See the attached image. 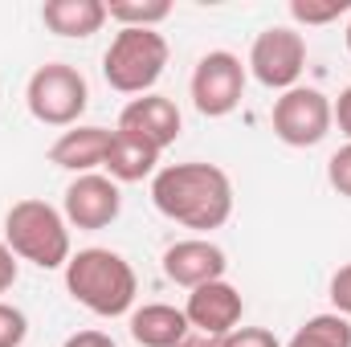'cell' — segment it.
<instances>
[{
    "mask_svg": "<svg viewBox=\"0 0 351 347\" xmlns=\"http://www.w3.org/2000/svg\"><path fill=\"white\" fill-rule=\"evenodd\" d=\"M152 204L184 229L208 233L233 217V180L217 164H168L152 176Z\"/></svg>",
    "mask_w": 351,
    "mask_h": 347,
    "instance_id": "cell-1",
    "label": "cell"
},
{
    "mask_svg": "<svg viewBox=\"0 0 351 347\" xmlns=\"http://www.w3.org/2000/svg\"><path fill=\"white\" fill-rule=\"evenodd\" d=\"M66 290L74 294V302H82L90 315L98 319H119L135 307L139 294V278L131 270V261L114 250H78L66 261Z\"/></svg>",
    "mask_w": 351,
    "mask_h": 347,
    "instance_id": "cell-2",
    "label": "cell"
},
{
    "mask_svg": "<svg viewBox=\"0 0 351 347\" xmlns=\"http://www.w3.org/2000/svg\"><path fill=\"white\" fill-rule=\"evenodd\" d=\"M4 246L37 270H66L70 261V221L49 200H16L4 213Z\"/></svg>",
    "mask_w": 351,
    "mask_h": 347,
    "instance_id": "cell-3",
    "label": "cell"
},
{
    "mask_svg": "<svg viewBox=\"0 0 351 347\" xmlns=\"http://www.w3.org/2000/svg\"><path fill=\"white\" fill-rule=\"evenodd\" d=\"M168 66V41L156 29H119L102 53V78L119 94H152Z\"/></svg>",
    "mask_w": 351,
    "mask_h": 347,
    "instance_id": "cell-4",
    "label": "cell"
},
{
    "mask_svg": "<svg viewBox=\"0 0 351 347\" xmlns=\"http://www.w3.org/2000/svg\"><path fill=\"white\" fill-rule=\"evenodd\" d=\"M25 106L37 123L45 127H78V119L86 115L90 106V86L86 78L66 66V62H45L29 74V86H25Z\"/></svg>",
    "mask_w": 351,
    "mask_h": 347,
    "instance_id": "cell-5",
    "label": "cell"
},
{
    "mask_svg": "<svg viewBox=\"0 0 351 347\" xmlns=\"http://www.w3.org/2000/svg\"><path fill=\"white\" fill-rule=\"evenodd\" d=\"M245 70L262 82L265 90H294L302 70H306V37L286 25H269L254 37Z\"/></svg>",
    "mask_w": 351,
    "mask_h": 347,
    "instance_id": "cell-6",
    "label": "cell"
},
{
    "mask_svg": "<svg viewBox=\"0 0 351 347\" xmlns=\"http://www.w3.org/2000/svg\"><path fill=\"white\" fill-rule=\"evenodd\" d=\"M274 135L286 147H315L331 135V98L315 86H294L274 98Z\"/></svg>",
    "mask_w": 351,
    "mask_h": 347,
    "instance_id": "cell-7",
    "label": "cell"
},
{
    "mask_svg": "<svg viewBox=\"0 0 351 347\" xmlns=\"http://www.w3.org/2000/svg\"><path fill=\"white\" fill-rule=\"evenodd\" d=\"M192 106L204 115V119H225L241 106V94H245V66L237 53L229 49H213L196 62L192 70Z\"/></svg>",
    "mask_w": 351,
    "mask_h": 347,
    "instance_id": "cell-8",
    "label": "cell"
},
{
    "mask_svg": "<svg viewBox=\"0 0 351 347\" xmlns=\"http://www.w3.org/2000/svg\"><path fill=\"white\" fill-rule=\"evenodd\" d=\"M123 213V192L110 176H74V184L66 188V200H62V217L74 225V229H106L114 225Z\"/></svg>",
    "mask_w": 351,
    "mask_h": 347,
    "instance_id": "cell-9",
    "label": "cell"
},
{
    "mask_svg": "<svg viewBox=\"0 0 351 347\" xmlns=\"http://www.w3.org/2000/svg\"><path fill=\"white\" fill-rule=\"evenodd\" d=\"M245 315V302H241V290L229 286L225 278L221 282H208V286H196L184 302V319L192 331H204V335H217L225 339L229 331H237Z\"/></svg>",
    "mask_w": 351,
    "mask_h": 347,
    "instance_id": "cell-10",
    "label": "cell"
},
{
    "mask_svg": "<svg viewBox=\"0 0 351 347\" xmlns=\"http://www.w3.org/2000/svg\"><path fill=\"white\" fill-rule=\"evenodd\" d=\"M229 270V258L221 246H213L208 237H184L164 250V274L172 278L176 286L184 290H196V286H208V282H221Z\"/></svg>",
    "mask_w": 351,
    "mask_h": 347,
    "instance_id": "cell-11",
    "label": "cell"
},
{
    "mask_svg": "<svg viewBox=\"0 0 351 347\" xmlns=\"http://www.w3.org/2000/svg\"><path fill=\"white\" fill-rule=\"evenodd\" d=\"M180 110H176L172 98H164V94H143V98H131L127 106H123V115H119V131H127V135H139L143 143H152L156 152H164V147H172L176 139H180Z\"/></svg>",
    "mask_w": 351,
    "mask_h": 347,
    "instance_id": "cell-12",
    "label": "cell"
},
{
    "mask_svg": "<svg viewBox=\"0 0 351 347\" xmlns=\"http://www.w3.org/2000/svg\"><path fill=\"white\" fill-rule=\"evenodd\" d=\"M110 135L106 127H70L53 139L49 147V164H58L62 172L74 176H90L94 168L106 164V152H110Z\"/></svg>",
    "mask_w": 351,
    "mask_h": 347,
    "instance_id": "cell-13",
    "label": "cell"
},
{
    "mask_svg": "<svg viewBox=\"0 0 351 347\" xmlns=\"http://www.w3.org/2000/svg\"><path fill=\"white\" fill-rule=\"evenodd\" d=\"M160 152L152 143H143L139 135H127V131H114L110 135V152H106V172L114 184H139L147 176H156L160 168Z\"/></svg>",
    "mask_w": 351,
    "mask_h": 347,
    "instance_id": "cell-14",
    "label": "cell"
},
{
    "mask_svg": "<svg viewBox=\"0 0 351 347\" xmlns=\"http://www.w3.org/2000/svg\"><path fill=\"white\" fill-rule=\"evenodd\" d=\"M41 21L58 37H90L110 16H106V4L102 0H45L41 4Z\"/></svg>",
    "mask_w": 351,
    "mask_h": 347,
    "instance_id": "cell-15",
    "label": "cell"
},
{
    "mask_svg": "<svg viewBox=\"0 0 351 347\" xmlns=\"http://www.w3.org/2000/svg\"><path fill=\"white\" fill-rule=\"evenodd\" d=\"M184 335H188V319L168 302H147L131 311V339L139 347H176Z\"/></svg>",
    "mask_w": 351,
    "mask_h": 347,
    "instance_id": "cell-16",
    "label": "cell"
},
{
    "mask_svg": "<svg viewBox=\"0 0 351 347\" xmlns=\"http://www.w3.org/2000/svg\"><path fill=\"white\" fill-rule=\"evenodd\" d=\"M286 347H351V319L335 315V311L331 315H315L290 335Z\"/></svg>",
    "mask_w": 351,
    "mask_h": 347,
    "instance_id": "cell-17",
    "label": "cell"
},
{
    "mask_svg": "<svg viewBox=\"0 0 351 347\" xmlns=\"http://www.w3.org/2000/svg\"><path fill=\"white\" fill-rule=\"evenodd\" d=\"M106 16L119 21V29H156L172 16L168 0H110Z\"/></svg>",
    "mask_w": 351,
    "mask_h": 347,
    "instance_id": "cell-18",
    "label": "cell"
},
{
    "mask_svg": "<svg viewBox=\"0 0 351 347\" xmlns=\"http://www.w3.org/2000/svg\"><path fill=\"white\" fill-rule=\"evenodd\" d=\"M351 12V0H290V16L298 25H331Z\"/></svg>",
    "mask_w": 351,
    "mask_h": 347,
    "instance_id": "cell-19",
    "label": "cell"
},
{
    "mask_svg": "<svg viewBox=\"0 0 351 347\" xmlns=\"http://www.w3.org/2000/svg\"><path fill=\"white\" fill-rule=\"evenodd\" d=\"M29 339V319L21 307L0 302V347H21Z\"/></svg>",
    "mask_w": 351,
    "mask_h": 347,
    "instance_id": "cell-20",
    "label": "cell"
},
{
    "mask_svg": "<svg viewBox=\"0 0 351 347\" xmlns=\"http://www.w3.org/2000/svg\"><path fill=\"white\" fill-rule=\"evenodd\" d=\"M327 184H331L339 196L351 200V143H343V147L327 160Z\"/></svg>",
    "mask_w": 351,
    "mask_h": 347,
    "instance_id": "cell-21",
    "label": "cell"
},
{
    "mask_svg": "<svg viewBox=\"0 0 351 347\" xmlns=\"http://www.w3.org/2000/svg\"><path fill=\"white\" fill-rule=\"evenodd\" d=\"M225 347H282V344H278V335L265 331V327H237V331L225 335Z\"/></svg>",
    "mask_w": 351,
    "mask_h": 347,
    "instance_id": "cell-22",
    "label": "cell"
},
{
    "mask_svg": "<svg viewBox=\"0 0 351 347\" xmlns=\"http://www.w3.org/2000/svg\"><path fill=\"white\" fill-rule=\"evenodd\" d=\"M331 307H335V315L351 319V261L339 265L335 278H331Z\"/></svg>",
    "mask_w": 351,
    "mask_h": 347,
    "instance_id": "cell-23",
    "label": "cell"
},
{
    "mask_svg": "<svg viewBox=\"0 0 351 347\" xmlns=\"http://www.w3.org/2000/svg\"><path fill=\"white\" fill-rule=\"evenodd\" d=\"M331 119H335V127L348 135V143H351V86L339 90V98L331 102Z\"/></svg>",
    "mask_w": 351,
    "mask_h": 347,
    "instance_id": "cell-24",
    "label": "cell"
},
{
    "mask_svg": "<svg viewBox=\"0 0 351 347\" xmlns=\"http://www.w3.org/2000/svg\"><path fill=\"white\" fill-rule=\"evenodd\" d=\"M16 274H21V265H16V254H12V250L0 241V294H4V290H12Z\"/></svg>",
    "mask_w": 351,
    "mask_h": 347,
    "instance_id": "cell-25",
    "label": "cell"
},
{
    "mask_svg": "<svg viewBox=\"0 0 351 347\" xmlns=\"http://www.w3.org/2000/svg\"><path fill=\"white\" fill-rule=\"evenodd\" d=\"M62 347H114V339L106 331H78V335H70Z\"/></svg>",
    "mask_w": 351,
    "mask_h": 347,
    "instance_id": "cell-26",
    "label": "cell"
},
{
    "mask_svg": "<svg viewBox=\"0 0 351 347\" xmlns=\"http://www.w3.org/2000/svg\"><path fill=\"white\" fill-rule=\"evenodd\" d=\"M176 347H225V339H217V335H204V331H192V327H188V335H184Z\"/></svg>",
    "mask_w": 351,
    "mask_h": 347,
    "instance_id": "cell-27",
    "label": "cell"
},
{
    "mask_svg": "<svg viewBox=\"0 0 351 347\" xmlns=\"http://www.w3.org/2000/svg\"><path fill=\"white\" fill-rule=\"evenodd\" d=\"M348 53H351V25H348Z\"/></svg>",
    "mask_w": 351,
    "mask_h": 347,
    "instance_id": "cell-28",
    "label": "cell"
}]
</instances>
